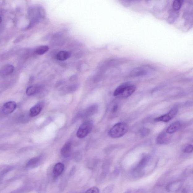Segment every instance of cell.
I'll return each instance as SVG.
<instances>
[{
    "label": "cell",
    "instance_id": "cell-1",
    "mask_svg": "<svg viewBox=\"0 0 193 193\" xmlns=\"http://www.w3.org/2000/svg\"><path fill=\"white\" fill-rule=\"evenodd\" d=\"M128 130V125L124 122H120L115 124L109 132L110 137L118 138L123 136Z\"/></svg>",
    "mask_w": 193,
    "mask_h": 193
},
{
    "label": "cell",
    "instance_id": "cell-2",
    "mask_svg": "<svg viewBox=\"0 0 193 193\" xmlns=\"http://www.w3.org/2000/svg\"><path fill=\"white\" fill-rule=\"evenodd\" d=\"M154 69L149 66H144L134 68L131 72V76L133 77L142 76L147 75L152 71H154Z\"/></svg>",
    "mask_w": 193,
    "mask_h": 193
},
{
    "label": "cell",
    "instance_id": "cell-3",
    "mask_svg": "<svg viewBox=\"0 0 193 193\" xmlns=\"http://www.w3.org/2000/svg\"><path fill=\"white\" fill-rule=\"evenodd\" d=\"M92 124L91 122L87 121L83 123L79 127L77 132V136L79 139L85 137L88 135L92 130Z\"/></svg>",
    "mask_w": 193,
    "mask_h": 193
},
{
    "label": "cell",
    "instance_id": "cell-4",
    "mask_svg": "<svg viewBox=\"0 0 193 193\" xmlns=\"http://www.w3.org/2000/svg\"><path fill=\"white\" fill-rule=\"evenodd\" d=\"M178 111V109L177 108H174L166 114L155 118L154 120L156 122H168L176 115Z\"/></svg>",
    "mask_w": 193,
    "mask_h": 193
},
{
    "label": "cell",
    "instance_id": "cell-5",
    "mask_svg": "<svg viewBox=\"0 0 193 193\" xmlns=\"http://www.w3.org/2000/svg\"><path fill=\"white\" fill-rule=\"evenodd\" d=\"M136 90L135 86L127 83L125 88L119 96L121 97L125 98L129 97L135 92Z\"/></svg>",
    "mask_w": 193,
    "mask_h": 193
},
{
    "label": "cell",
    "instance_id": "cell-6",
    "mask_svg": "<svg viewBox=\"0 0 193 193\" xmlns=\"http://www.w3.org/2000/svg\"><path fill=\"white\" fill-rule=\"evenodd\" d=\"M170 134L163 132L160 134L157 137L156 142L160 144H169L171 139Z\"/></svg>",
    "mask_w": 193,
    "mask_h": 193
},
{
    "label": "cell",
    "instance_id": "cell-7",
    "mask_svg": "<svg viewBox=\"0 0 193 193\" xmlns=\"http://www.w3.org/2000/svg\"><path fill=\"white\" fill-rule=\"evenodd\" d=\"M17 105L14 101H8L5 103L3 106L2 111L5 114H9L14 111Z\"/></svg>",
    "mask_w": 193,
    "mask_h": 193
},
{
    "label": "cell",
    "instance_id": "cell-8",
    "mask_svg": "<svg viewBox=\"0 0 193 193\" xmlns=\"http://www.w3.org/2000/svg\"><path fill=\"white\" fill-rule=\"evenodd\" d=\"M71 143L70 142L65 143L60 151L62 156L64 158H67L69 157L71 153Z\"/></svg>",
    "mask_w": 193,
    "mask_h": 193
},
{
    "label": "cell",
    "instance_id": "cell-9",
    "mask_svg": "<svg viewBox=\"0 0 193 193\" xmlns=\"http://www.w3.org/2000/svg\"><path fill=\"white\" fill-rule=\"evenodd\" d=\"M64 165L61 163H58L55 165L53 169V174L55 177L60 176L64 169Z\"/></svg>",
    "mask_w": 193,
    "mask_h": 193
},
{
    "label": "cell",
    "instance_id": "cell-10",
    "mask_svg": "<svg viewBox=\"0 0 193 193\" xmlns=\"http://www.w3.org/2000/svg\"><path fill=\"white\" fill-rule=\"evenodd\" d=\"M41 161L40 157H37L32 158L28 161L26 165L28 168H33L38 166Z\"/></svg>",
    "mask_w": 193,
    "mask_h": 193
},
{
    "label": "cell",
    "instance_id": "cell-11",
    "mask_svg": "<svg viewBox=\"0 0 193 193\" xmlns=\"http://www.w3.org/2000/svg\"><path fill=\"white\" fill-rule=\"evenodd\" d=\"M181 126V124L180 122H174L167 128L166 132L170 134H173L180 128Z\"/></svg>",
    "mask_w": 193,
    "mask_h": 193
},
{
    "label": "cell",
    "instance_id": "cell-12",
    "mask_svg": "<svg viewBox=\"0 0 193 193\" xmlns=\"http://www.w3.org/2000/svg\"><path fill=\"white\" fill-rule=\"evenodd\" d=\"M71 56V53L67 51H61L57 53L56 58L59 61H64L68 59Z\"/></svg>",
    "mask_w": 193,
    "mask_h": 193
},
{
    "label": "cell",
    "instance_id": "cell-13",
    "mask_svg": "<svg viewBox=\"0 0 193 193\" xmlns=\"http://www.w3.org/2000/svg\"><path fill=\"white\" fill-rule=\"evenodd\" d=\"M179 15V12L173 10L170 12L168 19H167V21L169 24H173L176 21L177 19L178 18Z\"/></svg>",
    "mask_w": 193,
    "mask_h": 193
},
{
    "label": "cell",
    "instance_id": "cell-14",
    "mask_svg": "<svg viewBox=\"0 0 193 193\" xmlns=\"http://www.w3.org/2000/svg\"><path fill=\"white\" fill-rule=\"evenodd\" d=\"M42 110V107L41 105H36L31 109L30 111V115L31 117L37 116L40 113Z\"/></svg>",
    "mask_w": 193,
    "mask_h": 193
},
{
    "label": "cell",
    "instance_id": "cell-15",
    "mask_svg": "<svg viewBox=\"0 0 193 193\" xmlns=\"http://www.w3.org/2000/svg\"><path fill=\"white\" fill-rule=\"evenodd\" d=\"M15 68L13 65H8L0 71V74L2 75H10L13 73L14 71Z\"/></svg>",
    "mask_w": 193,
    "mask_h": 193
},
{
    "label": "cell",
    "instance_id": "cell-16",
    "mask_svg": "<svg viewBox=\"0 0 193 193\" xmlns=\"http://www.w3.org/2000/svg\"><path fill=\"white\" fill-rule=\"evenodd\" d=\"M40 90V87L37 85H34L29 87L27 89L26 93L27 95L32 96L35 94Z\"/></svg>",
    "mask_w": 193,
    "mask_h": 193
},
{
    "label": "cell",
    "instance_id": "cell-17",
    "mask_svg": "<svg viewBox=\"0 0 193 193\" xmlns=\"http://www.w3.org/2000/svg\"><path fill=\"white\" fill-rule=\"evenodd\" d=\"M49 48L47 45H42L39 46L36 49L35 52L36 54L42 55L45 53L49 50Z\"/></svg>",
    "mask_w": 193,
    "mask_h": 193
},
{
    "label": "cell",
    "instance_id": "cell-18",
    "mask_svg": "<svg viewBox=\"0 0 193 193\" xmlns=\"http://www.w3.org/2000/svg\"><path fill=\"white\" fill-rule=\"evenodd\" d=\"M182 4V1L179 0H175L173 2L172 8L174 10L178 11L180 9Z\"/></svg>",
    "mask_w": 193,
    "mask_h": 193
},
{
    "label": "cell",
    "instance_id": "cell-19",
    "mask_svg": "<svg viewBox=\"0 0 193 193\" xmlns=\"http://www.w3.org/2000/svg\"><path fill=\"white\" fill-rule=\"evenodd\" d=\"M96 110V106H92L90 107L88 109L85 113V115L89 116L94 114Z\"/></svg>",
    "mask_w": 193,
    "mask_h": 193
},
{
    "label": "cell",
    "instance_id": "cell-20",
    "mask_svg": "<svg viewBox=\"0 0 193 193\" xmlns=\"http://www.w3.org/2000/svg\"><path fill=\"white\" fill-rule=\"evenodd\" d=\"M184 152L190 153L193 152V146L191 144H187L184 147L183 149Z\"/></svg>",
    "mask_w": 193,
    "mask_h": 193
},
{
    "label": "cell",
    "instance_id": "cell-21",
    "mask_svg": "<svg viewBox=\"0 0 193 193\" xmlns=\"http://www.w3.org/2000/svg\"><path fill=\"white\" fill-rule=\"evenodd\" d=\"M85 193H99V189L97 187H92L88 189Z\"/></svg>",
    "mask_w": 193,
    "mask_h": 193
},
{
    "label": "cell",
    "instance_id": "cell-22",
    "mask_svg": "<svg viewBox=\"0 0 193 193\" xmlns=\"http://www.w3.org/2000/svg\"><path fill=\"white\" fill-rule=\"evenodd\" d=\"M149 131L148 129L144 128L141 131V134L142 136H145L149 134Z\"/></svg>",
    "mask_w": 193,
    "mask_h": 193
},
{
    "label": "cell",
    "instance_id": "cell-23",
    "mask_svg": "<svg viewBox=\"0 0 193 193\" xmlns=\"http://www.w3.org/2000/svg\"><path fill=\"white\" fill-rule=\"evenodd\" d=\"M117 109H118V106L115 105L113 108V112H114H114L117 111Z\"/></svg>",
    "mask_w": 193,
    "mask_h": 193
},
{
    "label": "cell",
    "instance_id": "cell-24",
    "mask_svg": "<svg viewBox=\"0 0 193 193\" xmlns=\"http://www.w3.org/2000/svg\"><path fill=\"white\" fill-rule=\"evenodd\" d=\"M2 21V19L1 17H0V24L1 23Z\"/></svg>",
    "mask_w": 193,
    "mask_h": 193
}]
</instances>
